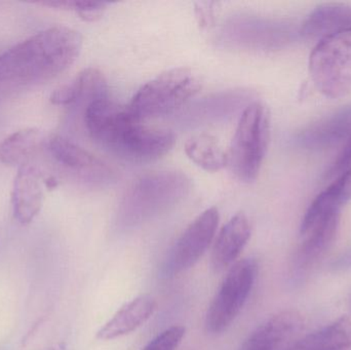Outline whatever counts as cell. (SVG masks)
Returning a JSON list of instances; mask_svg holds the SVG:
<instances>
[{
	"label": "cell",
	"instance_id": "1",
	"mask_svg": "<svg viewBox=\"0 0 351 350\" xmlns=\"http://www.w3.org/2000/svg\"><path fill=\"white\" fill-rule=\"evenodd\" d=\"M82 36L69 27L53 26L0 55V101L43 86L77 60Z\"/></svg>",
	"mask_w": 351,
	"mask_h": 350
},
{
	"label": "cell",
	"instance_id": "2",
	"mask_svg": "<svg viewBox=\"0 0 351 350\" xmlns=\"http://www.w3.org/2000/svg\"><path fill=\"white\" fill-rule=\"evenodd\" d=\"M84 125L93 140L101 147L130 162H150L166 155L176 137L168 129L144 125L129 106L107 98L88 104Z\"/></svg>",
	"mask_w": 351,
	"mask_h": 350
},
{
	"label": "cell",
	"instance_id": "3",
	"mask_svg": "<svg viewBox=\"0 0 351 350\" xmlns=\"http://www.w3.org/2000/svg\"><path fill=\"white\" fill-rule=\"evenodd\" d=\"M191 190V180L178 171L148 173L136 179L123 193L119 203V221L136 225L184 199Z\"/></svg>",
	"mask_w": 351,
	"mask_h": 350
},
{
	"label": "cell",
	"instance_id": "4",
	"mask_svg": "<svg viewBox=\"0 0 351 350\" xmlns=\"http://www.w3.org/2000/svg\"><path fill=\"white\" fill-rule=\"evenodd\" d=\"M270 140V112L260 101L245 106L241 115L228 152V166L243 182L256 180Z\"/></svg>",
	"mask_w": 351,
	"mask_h": 350
},
{
	"label": "cell",
	"instance_id": "5",
	"mask_svg": "<svg viewBox=\"0 0 351 350\" xmlns=\"http://www.w3.org/2000/svg\"><path fill=\"white\" fill-rule=\"evenodd\" d=\"M200 88L202 80L193 70L174 68L142 86L129 108L141 121L172 114L193 99Z\"/></svg>",
	"mask_w": 351,
	"mask_h": 350
},
{
	"label": "cell",
	"instance_id": "6",
	"mask_svg": "<svg viewBox=\"0 0 351 350\" xmlns=\"http://www.w3.org/2000/svg\"><path fill=\"white\" fill-rule=\"evenodd\" d=\"M309 73L315 88L330 99L351 92V32L322 39L309 57Z\"/></svg>",
	"mask_w": 351,
	"mask_h": 350
},
{
	"label": "cell",
	"instance_id": "7",
	"mask_svg": "<svg viewBox=\"0 0 351 350\" xmlns=\"http://www.w3.org/2000/svg\"><path fill=\"white\" fill-rule=\"evenodd\" d=\"M257 271L254 259L237 261L230 267L206 312V329L210 334H221L232 324L251 294Z\"/></svg>",
	"mask_w": 351,
	"mask_h": 350
},
{
	"label": "cell",
	"instance_id": "8",
	"mask_svg": "<svg viewBox=\"0 0 351 350\" xmlns=\"http://www.w3.org/2000/svg\"><path fill=\"white\" fill-rule=\"evenodd\" d=\"M341 211L311 203L300 226V247L293 260L295 277H304L324 258L337 238Z\"/></svg>",
	"mask_w": 351,
	"mask_h": 350
},
{
	"label": "cell",
	"instance_id": "9",
	"mask_svg": "<svg viewBox=\"0 0 351 350\" xmlns=\"http://www.w3.org/2000/svg\"><path fill=\"white\" fill-rule=\"evenodd\" d=\"M219 216L217 208L198 215L184 230L165 262V277H172L193 267L204 256L216 236Z\"/></svg>",
	"mask_w": 351,
	"mask_h": 350
},
{
	"label": "cell",
	"instance_id": "10",
	"mask_svg": "<svg viewBox=\"0 0 351 350\" xmlns=\"http://www.w3.org/2000/svg\"><path fill=\"white\" fill-rule=\"evenodd\" d=\"M304 318L297 310L278 312L258 327L241 350H292L303 337Z\"/></svg>",
	"mask_w": 351,
	"mask_h": 350
},
{
	"label": "cell",
	"instance_id": "11",
	"mask_svg": "<svg viewBox=\"0 0 351 350\" xmlns=\"http://www.w3.org/2000/svg\"><path fill=\"white\" fill-rule=\"evenodd\" d=\"M49 154L64 168L97 184H109L115 179L114 171L88 150L61 136L53 135L45 142Z\"/></svg>",
	"mask_w": 351,
	"mask_h": 350
},
{
	"label": "cell",
	"instance_id": "12",
	"mask_svg": "<svg viewBox=\"0 0 351 350\" xmlns=\"http://www.w3.org/2000/svg\"><path fill=\"white\" fill-rule=\"evenodd\" d=\"M45 181L30 164L19 168L12 192L14 216L21 224H29L38 215L45 203Z\"/></svg>",
	"mask_w": 351,
	"mask_h": 350
},
{
	"label": "cell",
	"instance_id": "13",
	"mask_svg": "<svg viewBox=\"0 0 351 350\" xmlns=\"http://www.w3.org/2000/svg\"><path fill=\"white\" fill-rule=\"evenodd\" d=\"M252 226L245 213L235 214L219 232L212 252V267L217 273L234 264L251 238Z\"/></svg>",
	"mask_w": 351,
	"mask_h": 350
},
{
	"label": "cell",
	"instance_id": "14",
	"mask_svg": "<svg viewBox=\"0 0 351 350\" xmlns=\"http://www.w3.org/2000/svg\"><path fill=\"white\" fill-rule=\"evenodd\" d=\"M351 136V105L319 119L297 135L301 147L309 150L325 149L348 141Z\"/></svg>",
	"mask_w": 351,
	"mask_h": 350
},
{
	"label": "cell",
	"instance_id": "15",
	"mask_svg": "<svg viewBox=\"0 0 351 350\" xmlns=\"http://www.w3.org/2000/svg\"><path fill=\"white\" fill-rule=\"evenodd\" d=\"M107 97L108 84L102 72L96 68H86L71 82L53 90L51 102L58 106H72L80 103H86L88 106L94 101Z\"/></svg>",
	"mask_w": 351,
	"mask_h": 350
},
{
	"label": "cell",
	"instance_id": "16",
	"mask_svg": "<svg viewBox=\"0 0 351 350\" xmlns=\"http://www.w3.org/2000/svg\"><path fill=\"white\" fill-rule=\"evenodd\" d=\"M158 303L148 294L138 296L125 303L100 330L97 337L101 340H112L137 330L156 312Z\"/></svg>",
	"mask_w": 351,
	"mask_h": 350
},
{
	"label": "cell",
	"instance_id": "17",
	"mask_svg": "<svg viewBox=\"0 0 351 350\" xmlns=\"http://www.w3.org/2000/svg\"><path fill=\"white\" fill-rule=\"evenodd\" d=\"M351 32V5L330 3L311 12L301 27L304 38L319 41L341 33Z\"/></svg>",
	"mask_w": 351,
	"mask_h": 350
},
{
	"label": "cell",
	"instance_id": "18",
	"mask_svg": "<svg viewBox=\"0 0 351 350\" xmlns=\"http://www.w3.org/2000/svg\"><path fill=\"white\" fill-rule=\"evenodd\" d=\"M45 142L39 129L30 127L14 132L0 144V162L8 166H24Z\"/></svg>",
	"mask_w": 351,
	"mask_h": 350
},
{
	"label": "cell",
	"instance_id": "19",
	"mask_svg": "<svg viewBox=\"0 0 351 350\" xmlns=\"http://www.w3.org/2000/svg\"><path fill=\"white\" fill-rule=\"evenodd\" d=\"M292 350H351L350 318H338L321 330L303 336Z\"/></svg>",
	"mask_w": 351,
	"mask_h": 350
},
{
	"label": "cell",
	"instance_id": "20",
	"mask_svg": "<svg viewBox=\"0 0 351 350\" xmlns=\"http://www.w3.org/2000/svg\"><path fill=\"white\" fill-rule=\"evenodd\" d=\"M185 153L206 172H218L228 166V154L214 136L198 134L187 140Z\"/></svg>",
	"mask_w": 351,
	"mask_h": 350
},
{
	"label": "cell",
	"instance_id": "21",
	"mask_svg": "<svg viewBox=\"0 0 351 350\" xmlns=\"http://www.w3.org/2000/svg\"><path fill=\"white\" fill-rule=\"evenodd\" d=\"M185 336V328L172 326L162 331L142 350H176Z\"/></svg>",
	"mask_w": 351,
	"mask_h": 350
},
{
	"label": "cell",
	"instance_id": "22",
	"mask_svg": "<svg viewBox=\"0 0 351 350\" xmlns=\"http://www.w3.org/2000/svg\"><path fill=\"white\" fill-rule=\"evenodd\" d=\"M328 189L342 205L348 203L351 199V168L338 176Z\"/></svg>",
	"mask_w": 351,
	"mask_h": 350
},
{
	"label": "cell",
	"instance_id": "23",
	"mask_svg": "<svg viewBox=\"0 0 351 350\" xmlns=\"http://www.w3.org/2000/svg\"><path fill=\"white\" fill-rule=\"evenodd\" d=\"M351 168V136L346 141L342 151L338 155L337 160L333 162L331 168L327 173V178H337L340 175L343 174L346 171Z\"/></svg>",
	"mask_w": 351,
	"mask_h": 350
},
{
	"label": "cell",
	"instance_id": "24",
	"mask_svg": "<svg viewBox=\"0 0 351 350\" xmlns=\"http://www.w3.org/2000/svg\"><path fill=\"white\" fill-rule=\"evenodd\" d=\"M215 5L216 2H196V18L202 28H208L212 25L215 18Z\"/></svg>",
	"mask_w": 351,
	"mask_h": 350
}]
</instances>
